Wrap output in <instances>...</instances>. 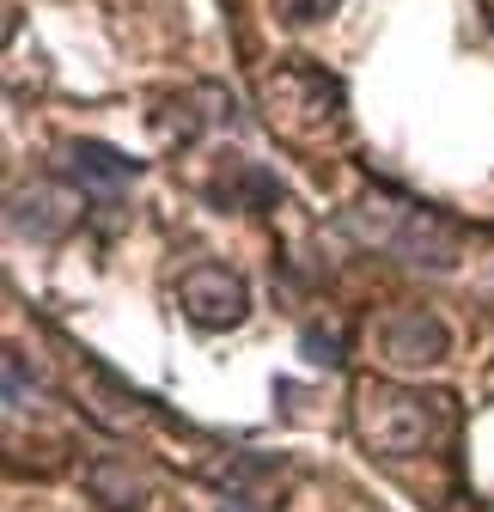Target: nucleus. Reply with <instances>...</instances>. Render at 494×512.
Returning <instances> with one entry per match:
<instances>
[{"label": "nucleus", "mask_w": 494, "mask_h": 512, "mask_svg": "<svg viewBox=\"0 0 494 512\" xmlns=\"http://www.w3.org/2000/svg\"><path fill=\"white\" fill-rule=\"evenodd\" d=\"M354 427H360V439L373 445L379 458H409V452L434 445L452 427V403L427 397V391H409V384L366 378L354 391Z\"/></svg>", "instance_id": "nucleus-1"}, {"label": "nucleus", "mask_w": 494, "mask_h": 512, "mask_svg": "<svg viewBox=\"0 0 494 512\" xmlns=\"http://www.w3.org/2000/svg\"><path fill=\"white\" fill-rule=\"evenodd\" d=\"M354 232L366 244L391 250L397 263H415V269H452L458 263V226L434 208H421L409 196H373L354 208Z\"/></svg>", "instance_id": "nucleus-2"}, {"label": "nucleus", "mask_w": 494, "mask_h": 512, "mask_svg": "<svg viewBox=\"0 0 494 512\" xmlns=\"http://www.w3.org/2000/svg\"><path fill=\"white\" fill-rule=\"evenodd\" d=\"M263 110H269V128H281L293 141H318L348 128L342 80L312 68V61H281L275 74H263Z\"/></svg>", "instance_id": "nucleus-3"}, {"label": "nucleus", "mask_w": 494, "mask_h": 512, "mask_svg": "<svg viewBox=\"0 0 494 512\" xmlns=\"http://www.w3.org/2000/svg\"><path fill=\"white\" fill-rule=\"evenodd\" d=\"M177 305L196 330L214 336V330H238L244 317H251V287L226 263H190L177 275Z\"/></svg>", "instance_id": "nucleus-4"}, {"label": "nucleus", "mask_w": 494, "mask_h": 512, "mask_svg": "<svg viewBox=\"0 0 494 512\" xmlns=\"http://www.w3.org/2000/svg\"><path fill=\"white\" fill-rule=\"evenodd\" d=\"M379 354L391 366H440L452 354V330L440 324L434 311L409 305V311H391L385 324H379Z\"/></svg>", "instance_id": "nucleus-5"}, {"label": "nucleus", "mask_w": 494, "mask_h": 512, "mask_svg": "<svg viewBox=\"0 0 494 512\" xmlns=\"http://www.w3.org/2000/svg\"><path fill=\"white\" fill-rule=\"evenodd\" d=\"M68 171H74L86 189L110 196V189H122V183L141 177V159L116 153V147H104V141H74V147H68Z\"/></svg>", "instance_id": "nucleus-6"}, {"label": "nucleus", "mask_w": 494, "mask_h": 512, "mask_svg": "<svg viewBox=\"0 0 494 512\" xmlns=\"http://www.w3.org/2000/svg\"><path fill=\"white\" fill-rule=\"evenodd\" d=\"M208 196H214L220 208H275V202H281V183H275L263 165H251V159H232Z\"/></svg>", "instance_id": "nucleus-7"}, {"label": "nucleus", "mask_w": 494, "mask_h": 512, "mask_svg": "<svg viewBox=\"0 0 494 512\" xmlns=\"http://www.w3.org/2000/svg\"><path fill=\"white\" fill-rule=\"evenodd\" d=\"M68 220H74L68 196H61V189H49V183H37L31 196H13V226L31 232V238H55Z\"/></svg>", "instance_id": "nucleus-8"}, {"label": "nucleus", "mask_w": 494, "mask_h": 512, "mask_svg": "<svg viewBox=\"0 0 494 512\" xmlns=\"http://www.w3.org/2000/svg\"><path fill=\"white\" fill-rule=\"evenodd\" d=\"M86 482H92V494H98L104 506H141V500H147V482H141V476H129L122 464H98Z\"/></svg>", "instance_id": "nucleus-9"}, {"label": "nucleus", "mask_w": 494, "mask_h": 512, "mask_svg": "<svg viewBox=\"0 0 494 512\" xmlns=\"http://www.w3.org/2000/svg\"><path fill=\"white\" fill-rule=\"evenodd\" d=\"M269 7H275L281 25H324V19L342 7V0H269Z\"/></svg>", "instance_id": "nucleus-10"}, {"label": "nucleus", "mask_w": 494, "mask_h": 512, "mask_svg": "<svg viewBox=\"0 0 494 512\" xmlns=\"http://www.w3.org/2000/svg\"><path fill=\"white\" fill-rule=\"evenodd\" d=\"M299 342H305V360H312V366H336L342 360L336 354V336H324V330H305Z\"/></svg>", "instance_id": "nucleus-11"}, {"label": "nucleus", "mask_w": 494, "mask_h": 512, "mask_svg": "<svg viewBox=\"0 0 494 512\" xmlns=\"http://www.w3.org/2000/svg\"><path fill=\"white\" fill-rule=\"evenodd\" d=\"M7 403L25 409V366H19V354H7Z\"/></svg>", "instance_id": "nucleus-12"}, {"label": "nucleus", "mask_w": 494, "mask_h": 512, "mask_svg": "<svg viewBox=\"0 0 494 512\" xmlns=\"http://www.w3.org/2000/svg\"><path fill=\"white\" fill-rule=\"evenodd\" d=\"M220 512H244V506H238V500H226V506H220Z\"/></svg>", "instance_id": "nucleus-13"}]
</instances>
